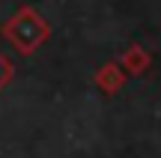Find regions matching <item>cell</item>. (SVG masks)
I'll return each mask as SVG.
<instances>
[{
	"label": "cell",
	"mask_w": 161,
	"mask_h": 158,
	"mask_svg": "<svg viewBox=\"0 0 161 158\" xmlns=\"http://www.w3.org/2000/svg\"><path fill=\"white\" fill-rule=\"evenodd\" d=\"M116 63L122 66V72H125V75H143V72L152 66V57H149V51H146L143 45H137V42H134V45H128L125 51H122V57L116 60Z\"/></svg>",
	"instance_id": "3957f363"
},
{
	"label": "cell",
	"mask_w": 161,
	"mask_h": 158,
	"mask_svg": "<svg viewBox=\"0 0 161 158\" xmlns=\"http://www.w3.org/2000/svg\"><path fill=\"white\" fill-rule=\"evenodd\" d=\"M12 78H15V66H12V60L6 57V54H0V90L9 87Z\"/></svg>",
	"instance_id": "277c9868"
},
{
	"label": "cell",
	"mask_w": 161,
	"mask_h": 158,
	"mask_svg": "<svg viewBox=\"0 0 161 158\" xmlns=\"http://www.w3.org/2000/svg\"><path fill=\"white\" fill-rule=\"evenodd\" d=\"M125 78L128 75L122 72V66L116 63V60H108V63H102L96 69V78H92V81H96V87L102 90L104 95H116L125 87Z\"/></svg>",
	"instance_id": "7a4b0ae2"
},
{
	"label": "cell",
	"mask_w": 161,
	"mask_h": 158,
	"mask_svg": "<svg viewBox=\"0 0 161 158\" xmlns=\"http://www.w3.org/2000/svg\"><path fill=\"white\" fill-rule=\"evenodd\" d=\"M0 36H3L21 57H30V54H36L48 42V36H51V24H48L33 6H21V9H15L3 21Z\"/></svg>",
	"instance_id": "6da1fadb"
}]
</instances>
